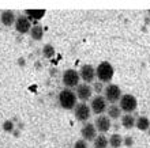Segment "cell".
Masks as SVG:
<instances>
[{
    "instance_id": "1",
    "label": "cell",
    "mask_w": 150,
    "mask_h": 148,
    "mask_svg": "<svg viewBox=\"0 0 150 148\" xmlns=\"http://www.w3.org/2000/svg\"><path fill=\"white\" fill-rule=\"evenodd\" d=\"M59 103L66 110H71L76 105V94L70 88H64L59 94Z\"/></svg>"
},
{
    "instance_id": "2",
    "label": "cell",
    "mask_w": 150,
    "mask_h": 148,
    "mask_svg": "<svg viewBox=\"0 0 150 148\" xmlns=\"http://www.w3.org/2000/svg\"><path fill=\"white\" fill-rule=\"evenodd\" d=\"M113 67H112L111 62L108 61H103L100 62L97 68H96V76L98 78V80L101 83H105V82H109L112 80L113 78Z\"/></svg>"
},
{
    "instance_id": "3",
    "label": "cell",
    "mask_w": 150,
    "mask_h": 148,
    "mask_svg": "<svg viewBox=\"0 0 150 148\" xmlns=\"http://www.w3.org/2000/svg\"><path fill=\"white\" fill-rule=\"evenodd\" d=\"M137 106H138V101H137V98L134 95H131V94H124L122 95L120 98V101H119V107L123 110V112H126L127 114H130L131 112H134L137 109Z\"/></svg>"
},
{
    "instance_id": "4",
    "label": "cell",
    "mask_w": 150,
    "mask_h": 148,
    "mask_svg": "<svg viewBox=\"0 0 150 148\" xmlns=\"http://www.w3.org/2000/svg\"><path fill=\"white\" fill-rule=\"evenodd\" d=\"M63 84L67 88H74V87H78L79 80H81V76H79V72H76L75 69H67L63 72Z\"/></svg>"
},
{
    "instance_id": "5",
    "label": "cell",
    "mask_w": 150,
    "mask_h": 148,
    "mask_svg": "<svg viewBox=\"0 0 150 148\" xmlns=\"http://www.w3.org/2000/svg\"><path fill=\"white\" fill-rule=\"evenodd\" d=\"M104 94H105V99L107 102H111L112 105H115L116 102L120 101L122 98V90L117 84H108L105 88H104Z\"/></svg>"
},
{
    "instance_id": "6",
    "label": "cell",
    "mask_w": 150,
    "mask_h": 148,
    "mask_svg": "<svg viewBox=\"0 0 150 148\" xmlns=\"http://www.w3.org/2000/svg\"><path fill=\"white\" fill-rule=\"evenodd\" d=\"M74 114H75V118L78 121L86 122L91 116V109H90V106L86 105L85 102H81V103H76V105H75Z\"/></svg>"
},
{
    "instance_id": "7",
    "label": "cell",
    "mask_w": 150,
    "mask_h": 148,
    "mask_svg": "<svg viewBox=\"0 0 150 148\" xmlns=\"http://www.w3.org/2000/svg\"><path fill=\"white\" fill-rule=\"evenodd\" d=\"M107 99L104 97H101V95H97V97H94L93 99H91V103H90V109L93 113L98 114V116H101V114L107 110Z\"/></svg>"
},
{
    "instance_id": "8",
    "label": "cell",
    "mask_w": 150,
    "mask_h": 148,
    "mask_svg": "<svg viewBox=\"0 0 150 148\" xmlns=\"http://www.w3.org/2000/svg\"><path fill=\"white\" fill-rule=\"evenodd\" d=\"M15 29L21 34L30 33V30H32V22H30V19H29L28 16L21 15L15 19Z\"/></svg>"
},
{
    "instance_id": "9",
    "label": "cell",
    "mask_w": 150,
    "mask_h": 148,
    "mask_svg": "<svg viewBox=\"0 0 150 148\" xmlns=\"http://www.w3.org/2000/svg\"><path fill=\"white\" fill-rule=\"evenodd\" d=\"M79 76H81V79H82L86 84H87V83H91L96 79V68L93 65L86 64V65H83L82 68H81Z\"/></svg>"
},
{
    "instance_id": "10",
    "label": "cell",
    "mask_w": 150,
    "mask_h": 148,
    "mask_svg": "<svg viewBox=\"0 0 150 148\" xmlns=\"http://www.w3.org/2000/svg\"><path fill=\"white\" fill-rule=\"evenodd\" d=\"M94 126L101 133L108 132L111 129V118L108 117V116H105V114H101V116H98V117L96 118Z\"/></svg>"
},
{
    "instance_id": "11",
    "label": "cell",
    "mask_w": 150,
    "mask_h": 148,
    "mask_svg": "<svg viewBox=\"0 0 150 148\" xmlns=\"http://www.w3.org/2000/svg\"><path fill=\"white\" fill-rule=\"evenodd\" d=\"M75 94H76V98H79V99L83 101V102H86L91 98L93 88H91L89 84H86V83H82V84H78Z\"/></svg>"
},
{
    "instance_id": "12",
    "label": "cell",
    "mask_w": 150,
    "mask_h": 148,
    "mask_svg": "<svg viewBox=\"0 0 150 148\" xmlns=\"http://www.w3.org/2000/svg\"><path fill=\"white\" fill-rule=\"evenodd\" d=\"M96 133H97V129H96L94 124H90V122H86V124L82 126V130H81V135H82L85 141L94 140L96 136H97Z\"/></svg>"
},
{
    "instance_id": "13",
    "label": "cell",
    "mask_w": 150,
    "mask_h": 148,
    "mask_svg": "<svg viewBox=\"0 0 150 148\" xmlns=\"http://www.w3.org/2000/svg\"><path fill=\"white\" fill-rule=\"evenodd\" d=\"M0 22L4 25V26H11L12 23H15V15L12 11H3L1 15H0Z\"/></svg>"
},
{
    "instance_id": "14",
    "label": "cell",
    "mask_w": 150,
    "mask_h": 148,
    "mask_svg": "<svg viewBox=\"0 0 150 148\" xmlns=\"http://www.w3.org/2000/svg\"><path fill=\"white\" fill-rule=\"evenodd\" d=\"M135 126L139 129V130H147L150 128V120L145 116H141L138 117V120L135 121Z\"/></svg>"
},
{
    "instance_id": "15",
    "label": "cell",
    "mask_w": 150,
    "mask_h": 148,
    "mask_svg": "<svg viewBox=\"0 0 150 148\" xmlns=\"http://www.w3.org/2000/svg\"><path fill=\"white\" fill-rule=\"evenodd\" d=\"M135 118L132 114H124L122 117V125L124 126L126 129H131L135 126Z\"/></svg>"
},
{
    "instance_id": "16",
    "label": "cell",
    "mask_w": 150,
    "mask_h": 148,
    "mask_svg": "<svg viewBox=\"0 0 150 148\" xmlns=\"http://www.w3.org/2000/svg\"><path fill=\"white\" fill-rule=\"evenodd\" d=\"M26 14L30 20H38L45 15V10H26Z\"/></svg>"
},
{
    "instance_id": "17",
    "label": "cell",
    "mask_w": 150,
    "mask_h": 148,
    "mask_svg": "<svg viewBox=\"0 0 150 148\" xmlns=\"http://www.w3.org/2000/svg\"><path fill=\"white\" fill-rule=\"evenodd\" d=\"M120 116H122V109L117 105H111L108 107V117L111 118V120H116Z\"/></svg>"
},
{
    "instance_id": "18",
    "label": "cell",
    "mask_w": 150,
    "mask_h": 148,
    "mask_svg": "<svg viewBox=\"0 0 150 148\" xmlns=\"http://www.w3.org/2000/svg\"><path fill=\"white\" fill-rule=\"evenodd\" d=\"M30 35H32L33 39L40 41V39L44 37V29L41 27L40 25H36V26H33L32 30H30Z\"/></svg>"
},
{
    "instance_id": "19",
    "label": "cell",
    "mask_w": 150,
    "mask_h": 148,
    "mask_svg": "<svg viewBox=\"0 0 150 148\" xmlns=\"http://www.w3.org/2000/svg\"><path fill=\"white\" fill-rule=\"evenodd\" d=\"M94 148H108V139L104 135H98V136H96L94 140Z\"/></svg>"
},
{
    "instance_id": "20",
    "label": "cell",
    "mask_w": 150,
    "mask_h": 148,
    "mask_svg": "<svg viewBox=\"0 0 150 148\" xmlns=\"http://www.w3.org/2000/svg\"><path fill=\"white\" fill-rule=\"evenodd\" d=\"M109 145L112 148H119L120 145H123V137L117 133H113L111 137H109Z\"/></svg>"
},
{
    "instance_id": "21",
    "label": "cell",
    "mask_w": 150,
    "mask_h": 148,
    "mask_svg": "<svg viewBox=\"0 0 150 148\" xmlns=\"http://www.w3.org/2000/svg\"><path fill=\"white\" fill-rule=\"evenodd\" d=\"M42 55L47 57V59H51V57H53V55H55V49H53V46L52 45H45V46L42 48Z\"/></svg>"
},
{
    "instance_id": "22",
    "label": "cell",
    "mask_w": 150,
    "mask_h": 148,
    "mask_svg": "<svg viewBox=\"0 0 150 148\" xmlns=\"http://www.w3.org/2000/svg\"><path fill=\"white\" fill-rule=\"evenodd\" d=\"M3 129L6 132H12L14 130V124H12L11 121H6L3 124Z\"/></svg>"
},
{
    "instance_id": "23",
    "label": "cell",
    "mask_w": 150,
    "mask_h": 148,
    "mask_svg": "<svg viewBox=\"0 0 150 148\" xmlns=\"http://www.w3.org/2000/svg\"><path fill=\"white\" fill-rule=\"evenodd\" d=\"M104 88H105V87L103 86V83H101V82H98V83H94V86H93V90H94V91H96V93H97V94L103 93V91H104Z\"/></svg>"
},
{
    "instance_id": "24",
    "label": "cell",
    "mask_w": 150,
    "mask_h": 148,
    "mask_svg": "<svg viewBox=\"0 0 150 148\" xmlns=\"http://www.w3.org/2000/svg\"><path fill=\"white\" fill-rule=\"evenodd\" d=\"M74 148H87V143L85 140H78L75 143Z\"/></svg>"
},
{
    "instance_id": "25",
    "label": "cell",
    "mask_w": 150,
    "mask_h": 148,
    "mask_svg": "<svg viewBox=\"0 0 150 148\" xmlns=\"http://www.w3.org/2000/svg\"><path fill=\"white\" fill-rule=\"evenodd\" d=\"M132 143H134V139H132V137H130V136H127L126 139H123V144L127 145V147H131V145H132Z\"/></svg>"
}]
</instances>
